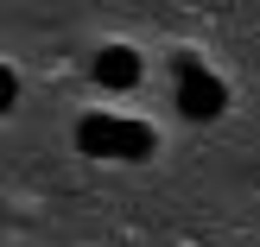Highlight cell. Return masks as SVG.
Returning <instances> with one entry per match:
<instances>
[{"label": "cell", "mask_w": 260, "mask_h": 247, "mask_svg": "<svg viewBox=\"0 0 260 247\" xmlns=\"http://www.w3.org/2000/svg\"><path fill=\"white\" fill-rule=\"evenodd\" d=\"M152 146H159V133H152L146 121H121V133H114V159H152Z\"/></svg>", "instance_id": "cell-4"}, {"label": "cell", "mask_w": 260, "mask_h": 247, "mask_svg": "<svg viewBox=\"0 0 260 247\" xmlns=\"http://www.w3.org/2000/svg\"><path fill=\"white\" fill-rule=\"evenodd\" d=\"M13 101H19V83H13V70H7V63H0V114H7Z\"/></svg>", "instance_id": "cell-5"}, {"label": "cell", "mask_w": 260, "mask_h": 247, "mask_svg": "<svg viewBox=\"0 0 260 247\" xmlns=\"http://www.w3.org/2000/svg\"><path fill=\"white\" fill-rule=\"evenodd\" d=\"M178 108H184V121H216V114L229 108V89L216 83L210 70H190L184 83H178Z\"/></svg>", "instance_id": "cell-1"}, {"label": "cell", "mask_w": 260, "mask_h": 247, "mask_svg": "<svg viewBox=\"0 0 260 247\" xmlns=\"http://www.w3.org/2000/svg\"><path fill=\"white\" fill-rule=\"evenodd\" d=\"M114 133H121L114 114H83V121H76V146H83L89 159H114Z\"/></svg>", "instance_id": "cell-3"}, {"label": "cell", "mask_w": 260, "mask_h": 247, "mask_svg": "<svg viewBox=\"0 0 260 247\" xmlns=\"http://www.w3.org/2000/svg\"><path fill=\"white\" fill-rule=\"evenodd\" d=\"M95 83H102V89H134V83H140V57H134L127 45H102Z\"/></svg>", "instance_id": "cell-2"}]
</instances>
